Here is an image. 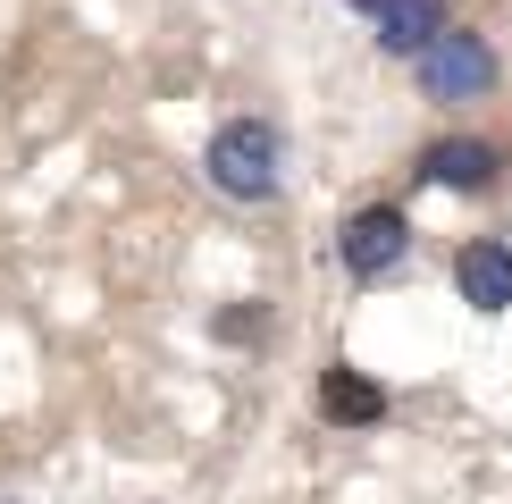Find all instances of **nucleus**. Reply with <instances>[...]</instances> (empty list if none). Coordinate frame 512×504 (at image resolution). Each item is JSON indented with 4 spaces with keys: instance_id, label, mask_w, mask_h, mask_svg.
Segmentation results:
<instances>
[{
    "instance_id": "7ed1b4c3",
    "label": "nucleus",
    "mask_w": 512,
    "mask_h": 504,
    "mask_svg": "<svg viewBox=\"0 0 512 504\" xmlns=\"http://www.w3.org/2000/svg\"><path fill=\"white\" fill-rule=\"evenodd\" d=\"M412 252V219H403L395 202H370L345 219V236H336V261L353 269V278H387V269Z\"/></svg>"
},
{
    "instance_id": "f257e3e1",
    "label": "nucleus",
    "mask_w": 512,
    "mask_h": 504,
    "mask_svg": "<svg viewBox=\"0 0 512 504\" xmlns=\"http://www.w3.org/2000/svg\"><path fill=\"white\" fill-rule=\"evenodd\" d=\"M277 168H286V152H277V126L269 118H227L219 135H210V185L236 202H269L277 194Z\"/></svg>"
},
{
    "instance_id": "20e7f679",
    "label": "nucleus",
    "mask_w": 512,
    "mask_h": 504,
    "mask_svg": "<svg viewBox=\"0 0 512 504\" xmlns=\"http://www.w3.org/2000/svg\"><path fill=\"white\" fill-rule=\"evenodd\" d=\"M496 152H487L479 135H445V143H429V152H420V177L429 185H445V194H487V185H496Z\"/></svg>"
},
{
    "instance_id": "f03ea898",
    "label": "nucleus",
    "mask_w": 512,
    "mask_h": 504,
    "mask_svg": "<svg viewBox=\"0 0 512 504\" xmlns=\"http://www.w3.org/2000/svg\"><path fill=\"white\" fill-rule=\"evenodd\" d=\"M412 68H420V93L429 101H479L487 84H496V51H487V34H471V26H445Z\"/></svg>"
},
{
    "instance_id": "6e6552de",
    "label": "nucleus",
    "mask_w": 512,
    "mask_h": 504,
    "mask_svg": "<svg viewBox=\"0 0 512 504\" xmlns=\"http://www.w3.org/2000/svg\"><path fill=\"white\" fill-rule=\"evenodd\" d=\"M219 336H236V345H252V336H261V311H227V320H219Z\"/></svg>"
},
{
    "instance_id": "1a4fd4ad",
    "label": "nucleus",
    "mask_w": 512,
    "mask_h": 504,
    "mask_svg": "<svg viewBox=\"0 0 512 504\" xmlns=\"http://www.w3.org/2000/svg\"><path fill=\"white\" fill-rule=\"evenodd\" d=\"M345 9H361V17H387V0H345Z\"/></svg>"
},
{
    "instance_id": "423d86ee",
    "label": "nucleus",
    "mask_w": 512,
    "mask_h": 504,
    "mask_svg": "<svg viewBox=\"0 0 512 504\" xmlns=\"http://www.w3.org/2000/svg\"><path fill=\"white\" fill-rule=\"evenodd\" d=\"M454 286L471 311H512V244H471L454 261Z\"/></svg>"
},
{
    "instance_id": "39448f33",
    "label": "nucleus",
    "mask_w": 512,
    "mask_h": 504,
    "mask_svg": "<svg viewBox=\"0 0 512 504\" xmlns=\"http://www.w3.org/2000/svg\"><path fill=\"white\" fill-rule=\"evenodd\" d=\"M319 412L345 420V429H370V420H387V387L370 370H353V362H328L319 370Z\"/></svg>"
},
{
    "instance_id": "0eeeda50",
    "label": "nucleus",
    "mask_w": 512,
    "mask_h": 504,
    "mask_svg": "<svg viewBox=\"0 0 512 504\" xmlns=\"http://www.w3.org/2000/svg\"><path fill=\"white\" fill-rule=\"evenodd\" d=\"M437 34H445V0H387V17H378V42L395 59H420Z\"/></svg>"
}]
</instances>
